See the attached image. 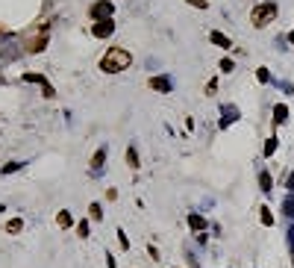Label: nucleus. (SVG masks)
I'll return each mask as SVG.
<instances>
[{
  "instance_id": "7ed1b4c3",
  "label": "nucleus",
  "mask_w": 294,
  "mask_h": 268,
  "mask_svg": "<svg viewBox=\"0 0 294 268\" xmlns=\"http://www.w3.org/2000/svg\"><path fill=\"white\" fill-rule=\"evenodd\" d=\"M47 41H50V24H47V27H38L35 35H27V38H24V47H27L29 53H41V50L47 47Z\"/></svg>"
},
{
  "instance_id": "1a4fd4ad",
  "label": "nucleus",
  "mask_w": 294,
  "mask_h": 268,
  "mask_svg": "<svg viewBox=\"0 0 294 268\" xmlns=\"http://www.w3.org/2000/svg\"><path fill=\"white\" fill-rule=\"evenodd\" d=\"M209 38H212V44H218V47H224V50H230V47H233V41H230L224 32H218V30H212V35H209Z\"/></svg>"
},
{
  "instance_id": "6e6552de",
  "label": "nucleus",
  "mask_w": 294,
  "mask_h": 268,
  "mask_svg": "<svg viewBox=\"0 0 294 268\" xmlns=\"http://www.w3.org/2000/svg\"><path fill=\"white\" fill-rule=\"evenodd\" d=\"M103 162H106V148H100V150L91 156V171L100 174V171H103Z\"/></svg>"
},
{
  "instance_id": "393cba45",
  "label": "nucleus",
  "mask_w": 294,
  "mask_h": 268,
  "mask_svg": "<svg viewBox=\"0 0 294 268\" xmlns=\"http://www.w3.org/2000/svg\"><path fill=\"white\" fill-rule=\"evenodd\" d=\"M256 77H259V83H268V71H265V68H259V74H256Z\"/></svg>"
},
{
  "instance_id": "2eb2a0df",
  "label": "nucleus",
  "mask_w": 294,
  "mask_h": 268,
  "mask_svg": "<svg viewBox=\"0 0 294 268\" xmlns=\"http://www.w3.org/2000/svg\"><path fill=\"white\" fill-rule=\"evenodd\" d=\"M24 168V162H6L3 168H0V174H15V171H21Z\"/></svg>"
},
{
  "instance_id": "9b49d317",
  "label": "nucleus",
  "mask_w": 294,
  "mask_h": 268,
  "mask_svg": "<svg viewBox=\"0 0 294 268\" xmlns=\"http://www.w3.org/2000/svg\"><path fill=\"white\" fill-rule=\"evenodd\" d=\"M221 112H224V121H221V127H230V124L239 118V109H233V106H224Z\"/></svg>"
},
{
  "instance_id": "dca6fc26",
  "label": "nucleus",
  "mask_w": 294,
  "mask_h": 268,
  "mask_svg": "<svg viewBox=\"0 0 294 268\" xmlns=\"http://www.w3.org/2000/svg\"><path fill=\"white\" fill-rule=\"evenodd\" d=\"M127 165H130V168H138V153H135V148L127 150Z\"/></svg>"
},
{
  "instance_id": "4468645a",
  "label": "nucleus",
  "mask_w": 294,
  "mask_h": 268,
  "mask_svg": "<svg viewBox=\"0 0 294 268\" xmlns=\"http://www.w3.org/2000/svg\"><path fill=\"white\" fill-rule=\"evenodd\" d=\"M24 230V218H12L6 221V233H21Z\"/></svg>"
},
{
  "instance_id": "f03ea898",
  "label": "nucleus",
  "mask_w": 294,
  "mask_h": 268,
  "mask_svg": "<svg viewBox=\"0 0 294 268\" xmlns=\"http://www.w3.org/2000/svg\"><path fill=\"white\" fill-rule=\"evenodd\" d=\"M274 18H277V3H259V6L250 12L253 27H268Z\"/></svg>"
},
{
  "instance_id": "20e7f679",
  "label": "nucleus",
  "mask_w": 294,
  "mask_h": 268,
  "mask_svg": "<svg viewBox=\"0 0 294 268\" xmlns=\"http://www.w3.org/2000/svg\"><path fill=\"white\" fill-rule=\"evenodd\" d=\"M21 80H24V83H35V86H41V94H44V97H56V89L47 83V77H41V74H35V71H27Z\"/></svg>"
},
{
  "instance_id": "a211bd4d",
  "label": "nucleus",
  "mask_w": 294,
  "mask_h": 268,
  "mask_svg": "<svg viewBox=\"0 0 294 268\" xmlns=\"http://www.w3.org/2000/svg\"><path fill=\"white\" fill-rule=\"evenodd\" d=\"M283 212H286V215H292V218H294V195H289V198L283 201Z\"/></svg>"
},
{
  "instance_id": "4be33fe9",
  "label": "nucleus",
  "mask_w": 294,
  "mask_h": 268,
  "mask_svg": "<svg viewBox=\"0 0 294 268\" xmlns=\"http://www.w3.org/2000/svg\"><path fill=\"white\" fill-rule=\"evenodd\" d=\"M77 233L85 239V236H88V221H80V224H77Z\"/></svg>"
},
{
  "instance_id": "423d86ee",
  "label": "nucleus",
  "mask_w": 294,
  "mask_h": 268,
  "mask_svg": "<svg viewBox=\"0 0 294 268\" xmlns=\"http://www.w3.org/2000/svg\"><path fill=\"white\" fill-rule=\"evenodd\" d=\"M91 32H94V38H109V35L115 32V24H112V21H94Z\"/></svg>"
},
{
  "instance_id": "a878e982",
  "label": "nucleus",
  "mask_w": 294,
  "mask_h": 268,
  "mask_svg": "<svg viewBox=\"0 0 294 268\" xmlns=\"http://www.w3.org/2000/svg\"><path fill=\"white\" fill-rule=\"evenodd\" d=\"M289 189H292V195H294V174L289 177Z\"/></svg>"
},
{
  "instance_id": "6ab92c4d",
  "label": "nucleus",
  "mask_w": 294,
  "mask_h": 268,
  "mask_svg": "<svg viewBox=\"0 0 294 268\" xmlns=\"http://www.w3.org/2000/svg\"><path fill=\"white\" fill-rule=\"evenodd\" d=\"M259 183H262V192H271V174H268V171L259 174Z\"/></svg>"
},
{
  "instance_id": "0eeeda50",
  "label": "nucleus",
  "mask_w": 294,
  "mask_h": 268,
  "mask_svg": "<svg viewBox=\"0 0 294 268\" xmlns=\"http://www.w3.org/2000/svg\"><path fill=\"white\" fill-rule=\"evenodd\" d=\"M150 89H153V91H165V94H168V91L174 89V83H171L168 77H150Z\"/></svg>"
},
{
  "instance_id": "f8f14e48",
  "label": "nucleus",
  "mask_w": 294,
  "mask_h": 268,
  "mask_svg": "<svg viewBox=\"0 0 294 268\" xmlns=\"http://www.w3.org/2000/svg\"><path fill=\"white\" fill-rule=\"evenodd\" d=\"M286 118H289V106H286V103H277V106H274V124H283Z\"/></svg>"
},
{
  "instance_id": "9d476101",
  "label": "nucleus",
  "mask_w": 294,
  "mask_h": 268,
  "mask_svg": "<svg viewBox=\"0 0 294 268\" xmlns=\"http://www.w3.org/2000/svg\"><path fill=\"white\" fill-rule=\"evenodd\" d=\"M188 227H191L194 233H203V230H206V218H203V215H194V212H191V215H188Z\"/></svg>"
},
{
  "instance_id": "f3484780",
  "label": "nucleus",
  "mask_w": 294,
  "mask_h": 268,
  "mask_svg": "<svg viewBox=\"0 0 294 268\" xmlns=\"http://www.w3.org/2000/svg\"><path fill=\"white\" fill-rule=\"evenodd\" d=\"M259 215H262V224H265V227H271V224H274V215H271V209H268V207H262V209H259Z\"/></svg>"
},
{
  "instance_id": "bb28decb",
  "label": "nucleus",
  "mask_w": 294,
  "mask_h": 268,
  "mask_svg": "<svg viewBox=\"0 0 294 268\" xmlns=\"http://www.w3.org/2000/svg\"><path fill=\"white\" fill-rule=\"evenodd\" d=\"M0 212H6V209H3V204H0Z\"/></svg>"
},
{
  "instance_id": "412c9836",
  "label": "nucleus",
  "mask_w": 294,
  "mask_h": 268,
  "mask_svg": "<svg viewBox=\"0 0 294 268\" xmlns=\"http://www.w3.org/2000/svg\"><path fill=\"white\" fill-rule=\"evenodd\" d=\"M274 150H277V139H274V136H271V139H268V142H265V156H271V153H274Z\"/></svg>"
},
{
  "instance_id": "39448f33",
  "label": "nucleus",
  "mask_w": 294,
  "mask_h": 268,
  "mask_svg": "<svg viewBox=\"0 0 294 268\" xmlns=\"http://www.w3.org/2000/svg\"><path fill=\"white\" fill-rule=\"evenodd\" d=\"M112 12H115V3H109V0H97L91 6V15L97 21H112Z\"/></svg>"
},
{
  "instance_id": "5701e85b",
  "label": "nucleus",
  "mask_w": 294,
  "mask_h": 268,
  "mask_svg": "<svg viewBox=\"0 0 294 268\" xmlns=\"http://www.w3.org/2000/svg\"><path fill=\"white\" fill-rule=\"evenodd\" d=\"M188 6H194V9H209L206 0H188Z\"/></svg>"
},
{
  "instance_id": "f257e3e1",
  "label": "nucleus",
  "mask_w": 294,
  "mask_h": 268,
  "mask_svg": "<svg viewBox=\"0 0 294 268\" xmlns=\"http://www.w3.org/2000/svg\"><path fill=\"white\" fill-rule=\"evenodd\" d=\"M130 65H133V56H130V50H124V47H112V50H106V56L100 59V71H106V74L127 71Z\"/></svg>"
},
{
  "instance_id": "aec40b11",
  "label": "nucleus",
  "mask_w": 294,
  "mask_h": 268,
  "mask_svg": "<svg viewBox=\"0 0 294 268\" xmlns=\"http://www.w3.org/2000/svg\"><path fill=\"white\" fill-rule=\"evenodd\" d=\"M88 215H91L94 221H100V218H103V209H100V204H91V207H88Z\"/></svg>"
},
{
  "instance_id": "ddd939ff",
  "label": "nucleus",
  "mask_w": 294,
  "mask_h": 268,
  "mask_svg": "<svg viewBox=\"0 0 294 268\" xmlns=\"http://www.w3.org/2000/svg\"><path fill=\"white\" fill-rule=\"evenodd\" d=\"M56 224H59V227H62V230H68V227H71V224H74V218H71V212H68V209H62V212H59V215H56Z\"/></svg>"
},
{
  "instance_id": "b1692460",
  "label": "nucleus",
  "mask_w": 294,
  "mask_h": 268,
  "mask_svg": "<svg viewBox=\"0 0 294 268\" xmlns=\"http://www.w3.org/2000/svg\"><path fill=\"white\" fill-rule=\"evenodd\" d=\"M221 71H233V59H221Z\"/></svg>"
}]
</instances>
